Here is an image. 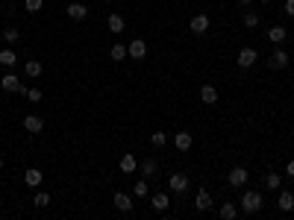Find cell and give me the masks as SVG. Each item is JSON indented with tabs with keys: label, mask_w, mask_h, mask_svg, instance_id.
I'll list each match as a JSON object with an SVG mask.
<instances>
[{
	"label": "cell",
	"mask_w": 294,
	"mask_h": 220,
	"mask_svg": "<svg viewBox=\"0 0 294 220\" xmlns=\"http://www.w3.org/2000/svg\"><path fill=\"white\" fill-rule=\"evenodd\" d=\"M239 3H241V6H250V3H253V0H239Z\"/></svg>",
	"instance_id": "cell-36"
},
{
	"label": "cell",
	"mask_w": 294,
	"mask_h": 220,
	"mask_svg": "<svg viewBox=\"0 0 294 220\" xmlns=\"http://www.w3.org/2000/svg\"><path fill=\"white\" fill-rule=\"evenodd\" d=\"M150 144H153V147H165V144H168V135H165V132H153V135H150Z\"/></svg>",
	"instance_id": "cell-30"
},
{
	"label": "cell",
	"mask_w": 294,
	"mask_h": 220,
	"mask_svg": "<svg viewBox=\"0 0 294 220\" xmlns=\"http://www.w3.org/2000/svg\"><path fill=\"white\" fill-rule=\"evenodd\" d=\"M218 218H221V220H236V218H239V209H236V203H224V206L218 209Z\"/></svg>",
	"instance_id": "cell-20"
},
{
	"label": "cell",
	"mask_w": 294,
	"mask_h": 220,
	"mask_svg": "<svg viewBox=\"0 0 294 220\" xmlns=\"http://www.w3.org/2000/svg\"><path fill=\"white\" fill-rule=\"evenodd\" d=\"M133 194H135V197H147V179H144V176H141V179L135 182V188H133Z\"/></svg>",
	"instance_id": "cell-31"
},
{
	"label": "cell",
	"mask_w": 294,
	"mask_h": 220,
	"mask_svg": "<svg viewBox=\"0 0 294 220\" xmlns=\"http://www.w3.org/2000/svg\"><path fill=\"white\" fill-rule=\"evenodd\" d=\"M112 203H115V209H118V212H124V215H127V212H133V197H130V194H124V191H118V194L112 197Z\"/></svg>",
	"instance_id": "cell-11"
},
{
	"label": "cell",
	"mask_w": 294,
	"mask_h": 220,
	"mask_svg": "<svg viewBox=\"0 0 294 220\" xmlns=\"http://www.w3.org/2000/svg\"><path fill=\"white\" fill-rule=\"evenodd\" d=\"M262 3H271V0H262Z\"/></svg>",
	"instance_id": "cell-38"
},
{
	"label": "cell",
	"mask_w": 294,
	"mask_h": 220,
	"mask_svg": "<svg viewBox=\"0 0 294 220\" xmlns=\"http://www.w3.org/2000/svg\"><path fill=\"white\" fill-rule=\"evenodd\" d=\"M262 203H265V200H262L259 191H244V194H241V212H244V215H256V212L262 209Z\"/></svg>",
	"instance_id": "cell-1"
},
{
	"label": "cell",
	"mask_w": 294,
	"mask_h": 220,
	"mask_svg": "<svg viewBox=\"0 0 294 220\" xmlns=\"http://www.w3.org/2000/svg\"><path fill=\"white\" fill-rule=\"evenodd\" d=\"M268 65H271L274 71L289 68V53H286V50H274V53H271V59H268Z\"/></svg>",
	"instance_id": "cell-9"
},
{
	"label": "cell",
	"mask_w": 294,
	"mask_h": 220,
	"mask_svg": "<svg viewBox=\"0 0 294 220\" xmlns=\"http://www.w3.org/2000/svg\"><path fill=\"white\" fill-rule=\"evenodd\" d=\"M0 171H3V159H0Z\"/></svg>",
	"instance_id": "cell-37"
},
{
	"label": "cell",
	"mask_w": 294,
	"mask_h": 220,
	"mask_svg": "<svg viewBox=\"0 0 294 220\" xmlns=\"http://www.w3.org/2000/svg\"><path fill=\"white\" fill-rule=\"evenodd\" d=\"M286 12L294 18V0H286Z\"/></svg>",
	"instance_id": "cell-34"
},
{
	"label": "cell",
	"mask_w": 294,
	"mask_h": 220,
	"mask_svg": "<svg viewBox=\"0 0 294 220\" xmlns=\"http://www.w3.org/2000/svg\"><path fill=\"white\" fill-rule=\"evenodd\" d=\"M109 3H112V0H109Z\"/></svg>",
	"instance_id": "cell-39"
},
{
	"label": "cell",
	"mask_w": 294,
	"mask_h": 220,
	"mask_svg": "<svg viewBox=\"0 0 294 220\" xmlns=\"http://www.w3.org/2000/svg\"><path fill=\"white\" fill-rule=\"evenodd\" d=\"M156 171H159V162H156V159H144V162H141V176H144V179H153Z\"/></svg>",
	"instance_id": "cell-19"
},
{
	"label": "cell",
	"mask_w": 294,
	"mask_h": 220,
	"mask_svg": "<svg viewBox=\"0 0 294 220\" xmlns=\"http://www.w3.org/2000/svg\"><path fill=\"white\" fill-rule=\"evenodd\" d=\"M24 182H27V185H29V188H38V185H41V182H44V173H41V171H38V168H29V171H27V173H24Z\"/></svg>",
	"instance_id": "cell-14"
},
{
	"label": "cell",
	"mask_w": 294,
	"mask_h": 220,
	"mask_svg": "<svg viewBox=\"0 0 294 220\" xmlns=\"http://www.w3.org/2000/svg\"><path fill=\"white\" fill-rule=\"evenodd\" d=\"M65 12H68V18H71V21H82V18L88 15V6H82V3H68V6H65Z\"/></svg>",
	"instance_id": "cell-13"
},
{
	"label": "cell",
	"mask_w": 294,
	"mask_h": 220,
	"mask_svg": "<svg viewBox=\"0 0 294 220\" xmlns=\"http://www.w3.org/2000/svg\"><path fill=\"white\" fill-rule=\"evenodd\" d=\"M150 206H153L156 212H165V209L171 206V197H168V194H153V197H150Z\"/></svg>",
	"instance_id": "cell-23"
},
{
	"label": "cell",
	"mask_w": 294,
	"mask_h": 220,
	"mask_svg": "<svg viewBox=\"0 0 294 220\" xmlns=\"http://www.w3.org/2000/svg\"><path fill=\"white\" fill-rule=\"evenodd\" d=\"M256 59H259V53H256L253 47H241V50H239V56H236L239 68H250V65H256Z\"/></svg>",
	"instance_id": "cell-3"
},
{
	"label": "cell",
	"mask_w": 294,
	"mask_h": 220,
	"mask_svg": "<svg viewBox=\"0 0 294 220\" xmlns=\"http://www.w3.org/2000/svg\"><path fill=\"white\" fill-rule=\"evenodd\" d=\"M188 26H191V32H194V35H203V32H209V15H194Z\"/></svg>",
	"instance_id": "cell-8"
},
{
	"label": "cell",
	"mask_w": 294,
	"mask_h": 220,
	"mask_svg": "<svg viewBox=\"0 0 294 220\" xmlns=\"http://www.w3.org/2000/svg\"><path fill=\"white\" fill-rule=\"evenodd\" d=\"M35 206H38V209L50 206V194H47V191H38V194H35Z\"/></svg>",
	"instance_id": "cell-32"
},
{
	"label": "cell",
	"mask_w": 294,
	"mask_h": 220,
	"mask_svg": "<svg viewBox=\"0 0 294 220\" xmlns=\"http://www.w3.org/2000/svg\"><path fill=\"white\" fill-rule=\"evenodd\" d=\"M247 179H250L247 168H233V171L227 173V182H230V188H241V185H244Z\"/></svg>",
	"instance_id": "cell-2"
},
{
	"label": "cell",
	"mask_w": 294,
	"mask_h": 220,
	"mask_svg": "<svg viewBox=\"0 0 294 220\" xmlns=\"http://www.w3.org/2000/svg\"><path fill=\"white\" fill-rule=\"evenodd\" d=\"M286 173H289V179H294V159L289 162V168H286Z\"/></svg>",
	"instance_id": "cell-35"
},
{
	"label": "cell",
	"mask_w": 294,
	"mask_h": 220,
	"mask_svg": "<svg viewBox=\"0 0 294 220\" xmlns=\"http://www.w3.org/2000/svg\"><path fill=\"white\" fill-rule=\"evenodd\" d=\"M200 100H203L206 106H215V103H218V88H215V85H203V88H200Z\"/></svg>",
	"instance_id": "cell-15"
},
{
	"label": "cell",
	"mask_w": 294,
	"mask_h": 220,
	"mask_svg": "<svg viewBox=\"0 0 294 220\" xmlns=\"http://www.w3.org/2000/svg\"><path fill=\"white\" fill-rule=\"evenodd\" d=\"M191 144H194V138H191V132H186V129H180V132L174 135V147H177L180 153H186V150H191Z\"/></svg>",
	"instance_id": "cell-6"
},
{
	"label": "cell",
	"mask_w": 294,
	"mask_h": 220,
	"mask_svg": "<svg viewBox=\"0 0 294 220\" xmlns=\"http://www.w3.org/2000/svg\"><path fill=\"white\" fill-rule=\"evenodd\" d=\"M15 62H18V53H15L12 47H3V50H0V65H3V68H12Z\"/></svg>",
	"instance_id": "cell-24"
},
{
	"label": "cell",
	"mask_w": 294,
	"mask_h": 220,
	"mask_svg": "<svg viewBox=\"0 0 294 220\" xmlns=\"http://www.w3.org/2000/svg\"><path fill=\"white\" fill-rule=\"evenodd\" d=\"M106 26H109V32H124V15L112 12V15H109V21H106Z\"/></svg>",
	"instance_id": "cell-21"
},
{
	"label": "cell",
	"mask_w": 294,
	"mask_h": 220,
	"mask_svg": "<svg viewBox=\"0 0 294 220\" xmlns=\"http://www.w3.org/2000/svg\"><path fill=\"white\" fill-rule=\"evenodd\" d=\"M24 6H27L29 12H41V6H44V0H24Z\"/></svg>",
	"instance_id": "cell-33"
},
{
	"label": "cell",
	"mask_w": 294,
	"mask_h": 220,
	"mask_svg": "<svg viewBox=\"0 0 294 220\" xmlns=\"http://www.w3.org/2000/svg\"><path fill=\"white\" fill-rule=\"evenodd\" d=\"M277 209H280V212H292L294 209V194L292 191H283V194L277 197Z\"/></svg>",
	"instance_id": "cell-17"
},
{
	"label": "cell",
	"mask_w": 294,
	"mask_h": 220,
	"mask_svg": "<svg viewBox=\"0 0 294 220\" xmlns=\"http://www.w3.org/2000/svg\"><path fill=\"white\" fill-rule=\"evenodd\" d=\"M0 88H3L6 94H21V88H24V85H21V79H18L15 73H6V76L0 79Z\"/></svg>",
	"instance_id": "cell-5"
},
{
	"label": "cell",
	"mask_w": 294,
	"mask_h": 220,
	"mask_svg": "<svg viewBox=\"0 0 294 220\" xmlns=\"http://www.w3.org/2000/svg\"><path fill=\"white\" fill-rule=\"evenodd\" d=\"M286 35H289V29H286V26H271V29H268V38H271L274 44H283V41H286Z\"/></svg>",
	"instance_id": "cell-25"
},
{
	"label": "cell",
	"mask_w": 294,
	"mask_h": 220,
	"mask_svg": "<svg viewBox=\"0 0 294 220\" xmlns=\"http://www.w3.org/2000/svg\"><path fill=\"white\" fill-rule=\"evenodd\" d=\"M0 35H3V41H6V44H15V41H18V38H21V32H18V29H15V26H6V29H3V32H0Z\"/></svg>",
	"instance_id": "cell-27"
},
{
	"label": "cell",
	"mask_w": 294,
	"mask_h": 220,
	"mask_svg": "<svg viewBox=\"0 0 294 220\" xmlns=\"http://www.w3.org/2000/svg\"><path fill=\"white\" fill-rule=\"evenodd\" d=\"M109 59H112V62H124V59H130V50H127L124 44H112V50H109Z\"/></svg>",
	"instance_id": "cell-22"
},
{
	"label": "cell",
	"mask_w": 294,
	"mask_h": 220,
	"mask_svg": "<svg viewBox=\"0 0 294 220\" xmlns=\"http://www.w3.org/2000/svg\"><path fill=\"white\" fill-rule=\"evenodd\" d=\"M41 71H44V65H41L38 59H27V65H24V73H27V76L35 79V76H41Z\"/></svg>",
	"instance_id": "cell-18"
},
{
	"label": "cell",
	"mask_w": 294,
	"mask_h": 220,
	"mask_svg": "<svg viewBox=\"0 0 294 220\" xmlns=\"http://www.w3.org/2000/svg\"><path fill=\"white\" fill-rule=\"evenodd\" d=\"M244 26H247V29H256V26H259V15H256V12H244Z\"/></svg>",
	"instance_id": "cell-29"
},
{
	"label": "cell",
	"mask_w": 294,
	"mask_h": 220,
	"mask_svg": "<svg viewBox=\"0 0 294 220\" xmlns=\"http://www.w3.org/2000/svg\"><path fill=\"white\" fill-rule=\"evenodd\" d=\"M24 129H27L29 135H38V132L44 129V121H41L38 115H27V118H24Z\"/></svg>",
	"instance_id": "cell-10"
},
{
	"label": "cell",
	"mask_w": 294,
	"mask_h": 220,
	"mask_svg": "<svg viewBox=\"0 0 294 220\" xmlns=\"http://www.w3.org/2000/svg\"><path fill=\"white\" fill-rule=\"evenodd\" d=\"M194 209H197V212H209V209H212V194H209L206 188L197 191V197H194Z\"/></svg>",
	"instance_id": "cell-12"
},
{
	"label": "cell",
	"mask_w": 294,
	"mask_h": 220,
	"mask_svg": "<svg viewBox=\"0 0 294 220\" xmlns=\"http://www.w3.org/2000/svg\"><path fill=\"white\" fill-rule=\"evenodd\" d=\"M21 94H24L29 103H38V100L44 97V94H41V88H21Z\"/></svg>",
	"instance_id": "cell-28"
},
{
	"label": "cell",
	"mask_w": 294,
	"mask_h": 220,
	"mask_svg": "<svg viewBox=\"0 0 294 220\" xmlns=\"http://www.w3.org/2000/svg\"><path fill=\"white\" fill-rule=\"evenodd\" d=\"M280 185H283V176H280V173H268V176H265V188H268V191H277Z\"/></svg>",
	"instance_id": "cell-26"
},
{
	"label": "cell",
	"mask_w": 294,
	"mask_h": 220,
	"mask_svg": "<svg viewBox=\"0 0 294 220\" xmlns=\"http://www.w3.org/2000/svg\"><path fill=\"white\" fill-rule=\"evenodd\" d=\"M168 185H171L174 194H183V191H188V176H186V173H171Z\"/></svg>",
	"instance_id": "cell-7"
},
{
	"label": "cell",
	"mask_w": 294,
	"mask_h": 220,
	"mask_svg": "<svg viewBox=\"0 0 294 220\" xmlns=\"http://www.w3.org/2000/svg\"><path fill=\"white\" fill-rule=\"evenodd\" d=\"M127 50H130V59H144L147 56V41L144 38H133L127 44Z\"/></svg>",
	"instance_id": "cell-4"
},
{
	"label": "cell",
	"mask_w": 294,
	"mask_h": 220,
	"mask_svg": "<svg viewBox=\"0 0 294 220\" xmlns=\"http://www.w3.org/2000/svg\"><path fill=\"white\" fill-rule=\"evenodd\" d=\"M121 173H135L138 171V162H135V156L133 153H127V156H121Z\"/></svg>",
	"instance_id": "cell-16"
}]
</instances>
